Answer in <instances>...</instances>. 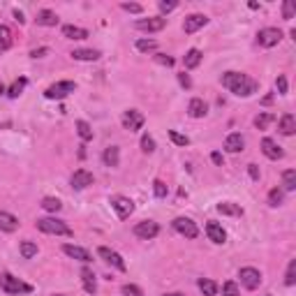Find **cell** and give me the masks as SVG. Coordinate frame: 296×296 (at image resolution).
<instances>
[{
	"mask_svg": "<svg viewBox=\"0 0 296 296\" xmlns=\"http://www.w3.org/2000/svg\"><path fill=\"white\" fill-rule=\"evenodd\" d=\"M220 81L225 88L232 90V93L239 95V97H250V95L257 93V88H259V83L255 81V79H250L248 74H243V72H225Z\"/></svg>",
	"mask_w": 296,
	"mask_h": 296,
	"instance_id": "1",
	"label": "cell"
},
{
	"mask_svg": "<svg viewBox=\"0 0 296 296\" xmlns=\"http://www.w3.org/2000/svg\"><path fill=\"white\" fill-rule=\"evenodd\" d=\"M0 290L5 294H30L32 287L19 278H14L12 273H0Z\"/></svg>",
	"mask_w": 296,
	"mask_h": 296,
	"instance_id": "2",
	"label": "cell"
},
{
	"mask_svg": "<svg viewBox=\"0 0 296 296\" xmlns=\"http://www.w3.org/2000/svg\"><path fill=\"white\" fill-rule=\"evenodd\" d=\"M37 229L44 234H56V236H72V229L58 218H39Z\"/></svg>",
	"mask_w": 296,
	"mask_h": 296,
	"instance_id": "3",
	"label": "cell"
},
{
	"mask_svg": "<svg viewBox=\"0 0 296 296\" xmlns=\"http://www.w3.org/2000/svg\"><path fill=\"white\" fill-rule=\"evenodd\" d=\"M111 208L116 211V215H118L120 220H127V218L134 213V202L130 199V197L114 195L111 197Z\"/></svg>",
	"mask_w": 296,
	"mask_h": 296,
	"instance_id": "4",
	"label": "cell"
},
{
	"mask_svg": "<svg viewBox=\"0 0 296 296\" xmlns=\"http://www.w3.org/2000/svg\"><path fill=\"white\" fill-rule=\"evenodd\" d=\"M74 88H76L74 81H58L44 90V97L46 100H63L69 93H74Z\"/></svg>",
	"mask_w": 296,
	"mask_h": 296,
	"instance_id": "5",
	"label": "cell"
},
{
	"mask_svg": "<svg viewBox=\"0 0 296 296\" xmlns=\"http://www.w3.org/2000/svg\"><path fill=\"white\" fill-rule=\"evenodd\" d=\"M280 39H283V30H280V28H264V30L257 32V44L266 46V49L276 46Z\"/></svg>",
	"mask_w": 296,
	"mask_h": 296,
	"instance_id": "6",
	"label": "cell"
},
{
	"mask_svg": "<svg viewBox=\"0 0 296 296\" xmlns=\"http://www.w3.org/2000/svg\"><path fill=\"white\" fill-rule=\"evenodd\" d=\"M239 278H241V285H243L246 290H257L259 285H262V273H259L257 269H252V266L241 269Z\"/></svg>",
	"mask_w": 296,
	"mask_h": 296,
	"instance_id": "7",
	"label": "cell"
},
{
	"mask_svg": "<svg viewBox=\"0 0 296 296\" xmlns=\"http://www.w3.org/2000/svg\"><path fill=\"white\" fill-rule=\"evenodd\" d=\"M171 227L176 229L181 236H185V239H197V234H199L197 225L190 218H176V220L171 222Z\"/></svg>",
	"mask_w": 296,
	"mask_h": 296,
	"instance_id": "8",
	"label": "cell"
},
{
	"mask_svg": "<svg viewBox=\"0 0 296 296\" xmlns=\"http://www.w3.org/2000/svg\"><path fill=\"white\" fill-rule=\"evenodd\" d=\"M158 234H160V225L158 222H153V220H144L134 227V236H139V239H144V241L155 239Z\"/></svg>",
	"mask_w": 296,
	"mask_h": 296,
	"instance_id": "9",
	"label": "cell"
},
{
	"mask_svg": "<svg viewBox=\"0 0 296 296\" xmlns=\"http://www.w3.org/2000/svg\"><path fill=\"white\" fill-rule=\"evenodd\" d=\"M144 114L141 111H137V109H130V111H125L123 114V127L125 130H130V132H137V130H141L144 127Z\"/></svg>",
	"mask_w": 296,
	"mask_h": 296,
	"instance_id": "10",
	"label": "cell"
},
{
	"mask_svg": "<svg viewBox=\"0 0 296 296\" xmlns=\"http://www.w3.org/2000/svg\"><path fill=\"white\" fill-rule=\"evenodd\" d=\"M97 255H100V257L104 259L109 266H114V269H118V271H125V262H123V257H120L116 250H111V248H104V246H102L100 250H97Z\"/></svg>",
	"mask_w": 296,
	"mask_h": 296,
	"instance_id": "11",
	"label": "cell"
},
{
	"mask_svg": "<svg viewBox=\"0 0 296 296\" xmlns=\"http://www.w3.org/2000/svg\"><path fill=\"white\" fill-rule=\"evenodd\" d=\"M206 23H208V16H206V14H190V16H185L183 30L188 32V35H192V32H197L199 28H204Z\"/></svg>",
	"mask_w": 296,
	"mask_h": 296,
	"instance_id": "12",
	"label": "cell"
},
{
	"mask_svg": "<svg viewBox=\"0 0 296 296\" xmlns=\"http://www.w3.org/2000/svg\"><path fill=\"white\" fill-rule=\"evenodd\" d=\"M164 25H167V19H162V16H151V19L137 21V28L144 32H158V30H162Z\"/></svg>",
	"mask_w": 296,
	"mask_h": 296,
	"instance_id": "13",
	"label": "cell"
},
{
	"mask_svg": "<svg viewBox=\"0 0 296 296\" xmlns=\"http://www.w3.org/2000/svg\"><path fill=\"white\" fill-rule=\"evenodd\" d=\"M69 183H72L74 190H83V188H88V185H93V174H90L88 169H79L72 174Z\"/></svg>",
	"mask_w": 296,
	"mask_h": 296,
	"instance_id": "14",
	"label": "cell"
},
{
	"mask_svg": "<svg viewBox=\"0 0 296 296\" xmlns=\"http://www.w3.org/2000/svg\"><path fill=\"white\" fill-rule=\"evenodd\" d=\"M63 252L67 255V257L72 259H79V262H83V264H88L90 259V252L86 250V248H79V246H72V243H67V246H63Z\"/></svg>",
	"mask_w": 296,
	"mask_h": 296,
	"instance_id": "15",
	"label": "cell"
},
{
	"mask_svg": "<svg viewBox=\"0 0 296 296\" xmlns=\"http://www.w3.org/2000/svg\"><path fill=\"white\" fill-rule=\"evenodd\" d=\"M262 151H264V155H266L269 160H280V158L285 155L283 148H280V146H278L273 139H269V137L262 139Z\"/></svg>",
	"mask_w": 296,
	"mask_h": 296,
	"instance_id": "16",
	"label": "cell"
},
{
	"mask_svg": "<svg viewBox=\"0 0 296 296\" xmlns=\"http://www.w3.org/2000/svg\"><path fill=\"white\" fill-rule=\"evenodd\" d=\"M206 236L213 241V243H225V241H227V232L222 229V225H218V222H213V220L206 225Z\"/></svg>",
	"mask_w": 296,
	"mask_h": 296,
	"instance_id": "17",
	"label": "cell"
},
{
	"mask_svg": "<svg viewBox=\"0 0 296 296\" xmlns=\"http://www.w3.org/2000/svg\"><path fill=\"white\" fill-rule=\"evenodd\" d=\"M243 146H246V139L241 137L239 132H232L227 139H225V148H227L229 153H241L243 151Z\"/></svg>",
	"mask_w": 296,
	"mask_h": 296,
	"instance_id": "18",
	"label": "cell"
},
{
	"mask_svg": "<svg viewBox=\"0 0 296 296\" xmlns=\"http://www.w3.org/2000/svg\"><path fill=\"white\" fill-rule=\"evenodd\" d=\"M278 130H280L285 137H292V134L296 132V118H294V114H285L283 118H280V123H278Z\"/></svg>",
	"mask_w": 296,
	"mask_h": 296,
	"instance_id": "19",
	"label": "cell"
},
{
	"mask_svg": "<svg viewBox=\"0 0 296 296\" xmlns=\"http://www.w3.org/2000/svg\"><path fill=\"white\" fill-rule=\"evenodd\" d=\"M206 111H208V107H206V102H204V100H199V97L190 100L188 114L192 116V118H204V116H206Z\"/></svg>",
	"mask_w": 296,
	"mask_h": 296,
	"instance_id": "20",
	"label": "cell"
},
{
	"mask_svg": "<svg viewBox=\"0 0 296 296\" xmlns=\"http://www.w3.org/2000/svg\"><path fill=\"white\" fill-rule=\"evenodd\" d=\"M63 37H67V39H86L88 37V30H86V28H79V25H63Z\"/></svg>",
	"mask_w": 296,
	"mask_h": 296,
	"instance_id": "21",
	"label": "cell"
},
{
	"mask_svg": "<svg viewBox=\"0 0 296 296\" xmlns=\"http://www.w3.org/2000/svg\"><path fill=\"white\" fill-rule=\"evenodd\" d=\"M16 227H19V220H16L12 213L0 211V229H2V232H14Z\"/></svg>",
	"mask_w": 296,
	"mask_h": 296,
	"instance_id": "22",
	"label": "cell"
},
{
	"mask_svg": "<svg viewBox=\"0 0 296 296\" xmlns=\"http://www.w3.org/2000/svg\"><path fill=\"white\" fill-rule=\"evenodd\" d=\"M81 283H83V290L88 292V294H95V292H97V283H95V276L90 269H83L81 271Z\"/></svg>",
	"mask_w": 296,
	"mask_h": 296,
	"instance_id": "23",
	"label": "cell"
},
{
	"mask_svg": "<svg viewBox=\"0 0 296 296\" xmlns=\"http://www.w3.org/2000/svg\"><path fill=\"white\" fill-rule=\"evenodd\" d=\"M102 160H104V164H107V167H118V162H120L118 146H109L107 151H104V155H102Z\"/></svg>",
	"mask_w": 296,
	"mask_h": 296,
	"instance_id": "24",
	"label": "cell"
},
{
	"mask_svg": "<svg viewBox=\"0 0 296 296\" xmlns=\"http://www.w3.org/2000/svg\"><path fill=\"white\" fill-rule=\"evenodd\" d=\"M183 63H185V67L188 69H195L197 65L202 63V51L199 49H190L185 56H183Z\"/></svg>",
	"mask_w": 296,
	"mask_h": 296,
	"instance_id": "25",
	"label": "cell"
},
{
	"mask_svg": "<svg viewBox=\"0 0 296 296\" xmlns=\"http://www.w3.org/2000/svg\"><path fill=\"white\" fill-rule=\"evenodd\" d=\"M218 213H222V215H236V218H241V215H243V208H241L239 204L222 202V204H218Z\"/></svg>",
	"mask_w": 296,
	"mask_h": 296,
	"instance_id": "26",
	"label": "cell"
},
{
	"mask_svg": "<svg viewBox=\"0 0 296 296\" xmlns=\"http://www.w3.org/2000/svg\"><path fill=\"white\" fill-rule=\"evenodd\" d=\"M283 192H294L296 190V171L294 169H287L283 171Z\"/></svg>",
	"mask_w": 296,
	"mask_h": 296,
	"instance_id": "27",
	"label": "cell"
},
{
	"mask_svg": "<svg viewBox=\"0 0 296 296\" xmlns=\"http://www.w3.org/2000/svg\"><path fill=\"white\" fill-rule=\"evenodd\" d=\"M72 58H74V60H97V58H100V51H95V49H74L72 51Z\"/></svg>",
	"mask_w": 296,
	"mask_h": 296,
	"instance_id": "28",
	"label": "cell"
},
{
	"mask_svg": "<svg viewBox=\"0 0 296 296\" xmlns=\"http://www.w3.org/2000/svg\"><path fill=\"white\" fill-rule=\"evenodd\" d=\"M37 25H56L58 23V16L56 12H51V9H42V12H37Z\"/></svg>",
	"mask_w": 296,
	"mask_h": 296,
	"instance_id": "29",
	"label": "cell"
},
{
	"mask_svg": "<svg viewBox=\"0 0 296 296\" xmlns=\"http://www.w3.org/2000/svg\"><path fill=\"white\" fill-rule=\"evenodd\" d=\"M12 46V30L7 25H0V53Z\"/></svg>",
	"mask_w": 296,
	"mask_h": 296,
	"instance_id": "30",
	"label": "cell"
},
{
	"mask_svg": "<svg viewBox=\"0 0 296 296\" xmlns=\"http://www.w3.org/2000/svg\"><path fill=\"white\" fill-rule=\"evenodd\" d=\"M25 86H28V79H25V76H21V79H16V81H14L12 86H9L7 95H9V97H19V95L23 93V88H25Z\"/></svg>",
	"mask_w": 296,
	"mask_h": 296,
	"instance_id": "31",
	"label": "cell"
},
{
	"mask_svg": "<svg viewBox=\"0 0 296 296\" xmlns=\"http://www.w3.org/2000/svg\"><path fill=\"white\" fill-rule=\"evenodd\" d=\"M76 132H79V137H81L83 141H90V139H93V127H90L86 120H76Z\"/></svg>",
	"mask_w": 296,
	"mask_h": 296,
	"instance_id": "32",
	"label": "cell"
},
{
	"mask_svg": "<svg viewBox=\"0 0 296 296\" xmlns=\"http://www.w3.org/2000/svg\"><path fill=\"white\" fill-rule=\"evenodd\" d=\"M42 208L49 211V213H58V211L63 208V204L58 202L56 197H44V199H42Z\"/></svg>",
	"mask_w": 296,
	"mask_h": 296,
	"instance_id": "33",
	"label": "cell"
},
{
	"mask_svg": "<svg viewBox=\"0 0 296 296\" xmlns=\"http://www.w3.org/2000/svg\"><path fill=\"white\" fill-rule=\"evenodd\" d=\"M199 290L206 296H215L218 294V285H215L213 280H208V278H202V280H199Z\"/></svg>",
	"mask_w": 296,
	"mask_h": 296,
	"instance_id": "34",
	"label": "cell"
},
{
	"mask_svg": "<svg viewBox=\"0 0 296 296\" xmlns=\"http://www.w3.org/2000/svg\"><path fill=\"white\" fill-rule=\"evenodd\" d=\"M273 120H276V116L273 114H259L257 118H255V127H257V130H266Z\"/></svg>",
	"mask_w": 296,
	"mask_h": 296,
	"instance_id": "35",
	"label": "cell"
},
{
	"mask_svg": "<svg viewBox=\"0 0 296 296\" xmlns=\"http://www.w3.org/2000/svg\"><path fill=\"white\" fill-rule=\"evenodd\" d=\"M21 255H23V259H32L37 255V246H35L32 241H23V243H21Z\"/></svg>",
	"mask_w": 296,
	"mask_h": 296,
	"instance_id": "36",
	"label": "cell"
},
{
	"mask_svg": "<svg viewBox=\"0 0 296 296\" xmlns=\"http://www.w3.org/2000/svg\"><path fill=\"white\" fill-rule=\"evenodd\" d=\"M283 202H285V192L280 188H273L271 192H269V204H271V206H280Z\"/></svg>",
	"mask_w": 296,
	"mask_h": 296,
	"instance_id": "37",
	"label": "cell"
},
{
	"mask_svg": "<svg viewBox=\"0 0 296 296\" xmlns=\"http://www.w3.org/2000/svg\"><path fill=\"white\" fill-rule=\"evenodd\" d=\"M294 283H296V259H292L290 266H287V273H285V285L292 287Z\"/></svg>",
	"mask_w": 296,
	"mask_h": 296,
	"instance_id": "38",
	"label": "cell"
},
{
	"mask_svg": "<svg viewBox=\"0 0 296 296\" xmlns=\"http://www.w3.org/2000/svg\"><path fill=\"white\" fill-rule=\"evenodd\" d=\"M137 49L139 51H155L158 49V42H155V39H137Z\"/></svg>",
	"mask_w": 296,
	"mask_h": 296,
	"instance_id": "39",
	"label": "cell"
},
{
	"mask_svg": "<svg viewBox=\"0 0 296 296\" xmlns=\"http://www.w3.org/2000/svg\"><path fill=\"white\" fill-rule=\"evenodd\" d=\"M169 139H171V141H174L176 146H188V144H190V139L185 137V134L176 132V130H169Z\"/></svg>",
	"mask_w": 296,
	"mask_h": 296,
	"instance_id": "40",
	"label": "cell"
},
{
	"mask_svg": "<svg viewBox=\"0 0 296 296\" xmlns=\"http://www.w3.org/2000/svg\"><path fill=\"white\" fill-rule=\"evenodd\" d=\"M141 151H144V153H153V151H155V139H153L151 134H144V137H141Z\"/></svg>",
	"mask_w": 296,
	"mask_h": 296,
	"instance_id": "41",
	"label": "cell"
},
{
	"mask_svg": "<svg viewBox=\"0 0 296 296\" xmlns=\"http://www.w3.org/2000/svg\"><path fill=\"white\" fill-rule=\"evenodd\" d=\"M123 296H144V292H141V287H137V285H123Z\"/></svg>",
	"mask_w": 296,
	"mask_h": 296,
	"instance_id": "42",
	"label": "cell"
},
{
	"mask_svg": "<svg viewBox=\"0 0 296 296\" xmlns=\"http://www.w3.org/2000/svg\"><path fill=\"white\" fill-rule=\"evenodd\" d=\"M294 12H296V5L292 0H285L283 2V16L285 19H294Z\"/></svg>",
	"mask_w": 296,
	"mask_h": 296,
	"instance_id": "43",
	"label": "cell"
},
{
	"mask_svg": "<svg viewBox=\"0 0 296 296\" xmlns=\"http://www.w3.org/2000/svg\"><path fill=\"white\" fill-rule=\"evenodd\" d=\"M153 192H155V197L162 199V197H167V185H164L160 178H155V181H153Z\"/></svg>",
	"mask_w": 296,
	"mask_h": 296,
	"instance_id": "44",
	"label": "cell"
},
{
	"mask_svg": "<svg viewBox=\"0 0 296 296\" xmlns=\"http://www.w3.org/2000/svg\"><path fill=\"white\" fill-rule=\"evenodd\" d=\"M222 296H239V287H236V283H225L222 285Z\"/></svg>",
	"mask_w": 296,
	"mask_h": 296,
	"instance_id": "45",
	"label": "cell"
},
{
	"mask_svg": "<svg viewBox=\"0 0 296 296\" xmlns=\"http://www.w3.org/2000/svg\"><path fill=\"white\" fill-rule=\"evenodd\" d=\"M158 7H160V12H171V9H176L178 7V2L176 0H169V2H167V0H160Z\"/></svg>",
	"mask_w": 296,
	"mask_h": 296,
	"instance_id": "46",
	"label": "cell"
},
{
	"mask_svg": "<svg viewBox=\"0 0 296 296\" xmlns=\"http://www.w3.org/2000/svg\"><path fill=\"white\" fill-rule=\"evenodd\" d=\"M123 9H125V12H132V14H139L144 7L137 5V2H123Z\"/></svg>",
	"mask_w": 296,
	"mask_h": 296,
	"instance_id": "47",
	"label": "cell"
},
{
	"mask_svg": "<svg viewBox=\"0 0 296 296\" xmlns=\"http://www.w3.org/2000/svg\"><path fill=\"white\" fill-rule=\"evenodd\" d=\"M155 60H158L160 65H167V67H171V65H174V58L164 56V53H158V56H155Z\"/></svg>",
	"mask_w": 296,
	"mask_h": 296,
	"instance_id": "48",
	"label": "cell"
},
{
	"mask_svg": "<svg viewBox=\"0 0 296 296\" xmlns=\"http://www.w3.org/2000/svg\"><path fill=\"white\" fill-rule=\"evenodd\" d=\"M276 86H278V90H280V93H287V79H285V76L283 74H280V76H278V79H276Z\"/></svg>",
	"mask_w": 296,
	"mask_h": 296,
	"instance_id": "49",
	"label": "cell"
},
{
	"mask_svg": "<svg viewBox=\"0 0 296 296\" xmlns=\"http://www.w3.org/2000/svg\"><path fill=\"white\" fill-rule=\"evenodd\" d=\"M248 174H250L252 181H259V167L257 164H248Z\"/></svg>",
	"mask_w": 296,
	"mask_h": 296,
	"instance_id": "50",
	"label": "cell"
},
{
	"mask_svg": "<svg viewBox=\"0 0 296 296\" xmlns=\"http://www.w3.org/2000/svg\"><path fill=\"white\" fill-rule=\"evenodd\" d=\"M46 53H49V49H46V46H39V49H32V51H30L32 58H44Z\"/></svg>",
	"mask_w": 296,
	"mask_h": 296,
	"instance_id": "51",
	"label": "cell"
},
{
	"mask_svg": "<svg viewBox=\"0 0 296 296\" xmlns=\"http://www.w3.org/2000/svg\"><path fill=\"white\" fill-rule=\"evenodd\" d=\"M178 83H181L183 88H190V86H192V81H190V76L185 74V72H183V74H178Z\"/></svg>",
	"mask_w": 296,
	"mask_h": 296,
	"instance_id": "52",
	"label": "cell"
},
{
	"mask_svg": "<svg viewBox=\"0 0 296 296\" xmlns=\"http://www.w3.org/2000/svg\"><path fill=\"white\" fill-rule=\"evenodd\" d=\"M211 160H213L215 164H222V153H213V155H211Z\"/></svg>",
	"mask_w": 296,
	"mask_h": 296,
	"instance_id": "53",
	"label": "cell"
},
{
	"mask_svg": "<svg viewBox=\"0 0 296 296\" xmlns=\"http://www.w3.org/2000/svg\"><path fill=\"white\" fill-rule=\"evenodd\" d=\"M14 19L19 21V23H23V21H25V19H23V14H21L19 9H14Z\"/></svg>",
	"mask_w": 296,
	"mask_h": 296,
	"instance_id": "54",
	"label": "cell"
},
{
	"mask_svg": "<svg viewBox=\"0 0 296 296\" xmlns=\"http://www.w3.org/2000/svg\"><path fill=\"white\" fill-rule=\"evenodd\" d=\"M162 296H183V294H178V292H174V294H162Z\"/></svg>",
	"mask_w": 296,
	"mask_h": 296,
	"instance_id": "55",
	"label": "cell"
},
{
	"mask_svg": "<svg viewBox=\"0 0 296 296\" xmlns=\"http://www.w3.org/2000/svg\"><path fill=\"white\" fill-rule=\"evenodd\" d=\"M56 296H63V294H56Z\"/></svg>",
	"mask_w": 296,
	"mask_h": 296,
	"instance_id": "56",
	"label": "cell"
}]
</instances>
